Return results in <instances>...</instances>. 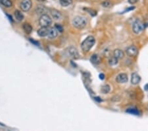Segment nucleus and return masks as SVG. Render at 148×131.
Segmentation results:
<instances>
[{
    "mask_svg": "<svg viewBox=\"0 0 148 131\" xmlns=\"http://www.w3.org/2000/svg\"><path fill=\"white\" fill-rule=\"evenodd\" d=\"M48 36L49 38H55L57 36V31L56 28H51L49 30V33H48Z\"/></svg>",
    "mask_w": 148,
    "mask_h": 131,
    "instance_id": "obj_13",
    "label": "nucleus"
},
{
    "mask_svg": "<svg viewBox=\"0 0 148 131\" xmlns=\"http://www.w3.org/2000/svg\"><path fill=\"white\" fill-rule=\"evenodd\" d=\"M51 18L47 14L42 15L39 19V24L42 27H48L51 25Z\"/></svg>",
    "mask_w": 148,
    "mask_h": 131,
    "instance_id": "obj_3",
    "label": "nucleus"
},
{
    "mask_svg": "<svg viewBox=\"0 0 148 131\" xmlns=\"http://www.w3.org/2000/svg\"><path fill=\"white\" fill-rule=\"evenodd\" d=\"M55 28H56V29L58 30L59 32H62L63 31V27L61 26L60 25H59V24H56V25H55Z\"/></svg>",
    "mask_w": 148,
    "mask_h": 131,
    "instance_id": "obj_25",
    "label": "nucleus"
},
{
    "mask_svg": "<svg viewBox=\"0 0 148 131\" xmlns=\"http://www.w3.org/2000/svg\"><path fill=\"white\" fill-rule=\"evenodd\" d=\"M15 16L19 21H22V19H24L23 14L22 13V12L19 10H17L15 12Z\"/></svg>",
    "mask_w": 148,
    "mask_h": 131,
    "instance_id": "obj_20",
    "label": "nucleus"
},
{
    "mask_svg": "<svg viewBox=\"0 0 148 131\" xmlns=\"http://www.w3.org/2000/svg\"><path fill=\"white\" fill-rule=\"evenodd\" d=\"M87 19L82 16H76L73 20V25L78 29H84L87 25Z\"/></svg>",
    "mask_w": 148,
    "mask_h": 131,
    "instance_id": "obj_2",
    "label": "nucleus"
},
{
    "mask_svg": "<svg viewBox=\"0 0 148 131\" xmlns=\"http://www.w3.org/2000/svg\"><path fill=\"white\" fill-rule=\"evenodd\" d=\"M96 43V39L93 36H88L86 39L84 40L81 44V48L84 52L88 53L91 48L94 47V45Z\"/></svg>",
    "mask_w": 148,
    "mask_h": 131,
    "instance_id": "obj_1",
    "label": "nucleus"
},
{
    "mask_svg": "<svg viewBox=\"0 0 148 131\" xmlns=\"http://www.w3.org/2000/svg\"><path fill=\"white\" fill-rule=\"evenodd\" d=\"M0 3L6 7H10L13 5L11 0H0Z\"/></svg>",
    "mask_w": 148,
    "mask_h": 131,
    "instance_id": "obj_19",
    "label": "nucleus"
},
{
    "mask_svg": "<svg viewBox=\"0 0 148 131\" xmlns=\"http://www.w3.org/2000/svg\"><path fill=\"white\" fill-rule=\"evenodd\" d=\"M128 1L130 4H134V3H136V2H138V0H128Z\"/></svg>",
    "mask_w": 148,
    "mask_h": 131,
    "instance_id": "obj_27",
    "label": "nucleus"
},
{
    "mask_svg": "<svg viewBox=\"0 0 148 131\" xmlns=\"http://www.w3.org/2000/svg\"><path fill=\"white\" fill-rule=\"evenodd\" d=\"M38 2H44L45 0H38Z\"/></svg>",
    "mask_w": 148,
    "mask_h": 131,
    "instance_id": "obj_32",
    "label": "nucleus"
},
{
    "mask_svg": "<svg viewBox=\"0 0 148 131\" xmlns=\"http://www.w3.org/2000/svg\"><path fill=\"white\" fill-rule=\"evenodd\" d=\"M126 53L128 56L136 57L138 54V48L135 46H130L126 50Z\"/></svg>",
    "mask_w": 148,
    "mask_h": 131,
    "instance_id": "obj_5",
    "label": "nucleus"
},
{
    "mask_svg": "<svg viewBox=\"0 0 148 131\" xmlns=\"http://www.w3.org/2000/svg\"><path fill=\"white\" fill-rule=\"evenodd\" d=\"M30 41L31 42H32V43L35 44H36V45H38V44H39V42H37V41H35L34 40H33V39H30Z\"/></svg>",
    "mask_w": 148,
    "mask_h": 131,
    "instance_id": "obj_29",
    "label": "nucleus"
},
{
    "mask_svg": "<svg viewBox=\"0 0 148 131\" xmlns=\"http://www.w3.org/2000/svg\"><path fill=\"white\" fill-rule=\"evenodd\" d=\"M49 12L51 14V16L53 17L54 19L55 20H59L62 17V15H61V12L59 11L58 10L55 9H49Z\"/></svg>",
    "mask_w": 148,
    "mask_h": 131,
    "instance_id": "obj_10",
    "label": "nucleus"
},
{
    "mask_svg": "<svg viewBox=\"0 0 148 131\" xmlns=\"http://www.w3.org/2000/svg\"><path fill=\"white\" fill-rule=\"evenodd\" d=\"M126 112L127 113H129L130 115H139L140 114L139 110L136 108H129V109H126Z\"/></svg>",
    "mask_w": 148,
    "mask_h": 131,
    "instance_id": "obj_16",
    "label": "nucleus"
},
{
    "mask_svg": "<svg viewBox=\"0 0 148 131\" xmlns=\"http://www.w3.org/2000/svg\"><path fill=\"white\" fill-rule=\"evenodd\" d=\"M144 25L143 23L139 19H136L135 21L133 23L132 25V31L135 34L138 35V34L140 33L142 31L144 30Z\"/></svg>",
    "mask_w": 148,
    "mask_h": 131,
    "instance_id": "obj_4",
    "label": "nucleus"
},
{
    "mask_svg": "<svg viewBox=\"0 0 148 131\" xmlns=\"http://www.w3.org/2000/svg\"><path fill=\"white\" fill-rule=\"evenodd\" d=\"M32 7L31 0H22L20 3V7L24 11H28Z\"/></svg>",
    "mask_w": 148,
    "mask_h": 131,
    "instance_id": "obj_6",
    "label": "nucleus"
},
{
    "mask_svg": "<svg viewBox=\"0 0 148 131\" xmlns=\"http://www.w3.org/2000/svg\"><path fill=\"white\" fill-rule=\"evenodd\" d=\"M49 30L48 27H42L38 31V34L40 37H45L48 35L49 33Z\"/></svg>",
    "mask_w": 148,
    "mask_h": 131,
    "instance_id": "obj_11",
    "label": "nucleus"
},
{
    "mask_svg": "<svg viewBox=\"0 0 148 131\" xmlns=\"http://www.w3.org/2000/svg\"><path fill=\"white\" fill-rule=\"evenodd\" d=\"M109 64L111 66H115L118 64V59L115 56L112 57L109 60Z\"/></svg>",
    "mask_w": 148,
    "mask_h": 131,
    "instance_id": "obj_22",
    "label": "nucleus"
},
{
    "mask_svg": "<svg viewBox=\"0 0 148 131\" xmlns=\"http://www.w3.org/2000/svg\"><path fill=\"white\" fill-rule=\"evenodd\" d=\"M84 10H86V11L88 12L90 15H91V16H96L97 15V12L96 11L93 10L92 9H88V8H84Z\"/></svg>",
    "mask_w": 148,
    "mask_h": 131,
    "instance_id": "obj_23",
    "label": "nucleus"
},
{
    "mask_svg": "<svg viewBox=\"0 0 148 131\" xmlns=\"http://www.w3.org/2000/svg\"><path fill=\"white\" fill-rule=\"evenodd\" d=\"M99 79H100V80H103L105 79V75L103 74H100L99 76Z\"/></svg>",
    "mask_w": 148,
    "mask_h": 131,
    "instance_id": "obj_28",
    "label": "nucleus"
},
{
    "mask_svg": "<svg viewBox=\"0 0 148 131\" xmlns=\"http://www.w3.org/2000/svg\"><path fill=\"white\" fill-rule=\"evenodd\" d=\"M141 77L136 72H134L131 75V83L133 85H137L140 82Z\"/></svg>",
    "mask_w": 148,
    "mask_h": 131,
    "instance_id": "obj_9",
    "label": "nucleus"
},
{
    "mask_svg": "<svg viewBox=\"0 0 148 131\" xmlns=\"http://www.w3.org/2000/svg\"><path fill=\"white\" fill-rule=\"evenodd\" d=\"M95 100L97 102H101L102 101V100L101 99L100 97H95Z\"/></svg>",
    "mask_w": 148,
    "mask_h": 131,
    "instance_id": "obj_30",
    "label": "nucleus"
},
{
    "mask_svg": "<svg viewBox=\"0 0 148 131\" xmlns=\"http://www.w3.org/2000/svg\"><path fill=\"white\" fill-rule=\"evenodd\" d=\"M90 61L94 64H99L101 62V59L97 54H93L90 58Z\"/></svg>",
    "mask_w": 148,
    "mask_h": 131,
    "instance_id": "obj_14",
    "label": "nucleus"
},
{
    "mask_svg": "<svg viewBox=\"0 0 148 131\" xmlns=\"http://www.w3.org/2000/svg\"><path fill=\"white\" fill-rule=\"evenodd\" d=\"M113 56L119 60V59H122L124 56V53L123 51L121 49H115L113 52Z\"/></svg>",
    "mask_w": 148,
    "mask_h": 131,
    "instance_id": "obj_12",
    "label": "nucleus"
},
{
    "mask_svg": "<svg viewBox=\"0 0 148 131\" xmlns=\"http://www.w3.org/2000/svg\"><path fill=\"white\" fill-rule=\"evenodd\" d=\"M102 5L104 7H106V8H109V7H111L112 3L111 2L107 0V1H105V2H103V3H102Z\"/></svg>",
    "mask_w": 148,
    "mask_h": 131,
    "instance_id": "obj_24",
    "label": "nucleus"
},
{
    "mask_svg": "<svg viewBox=\"0 0 148 131\" xmlns=\"http://www.w3.org/2000/svg\"><path fill=\"white\" fill-rule=\"evenodd\" d=\"M111 90V87L109 85H104L102 87V91L103 93H108Z\"/></svg>",
    "mask_w": 148,
    "mask_h": 131,
    "instance_id": "obj_21",
    "label": "nucleus"
},
{
    "mask_svg": "<svg viewBox=\"0 0 148 131\" xmlns=\"http://www.w3.org/2000/svg\"><path fill=\"white\" fill-rule=\"evenodd\" d=\"M128 76L126 74H119L116 77V82L119 83H124L128 82Z\"/></svg>",
    "mask_w": 148,
    "mask_h": 131,
    "instance_id": "obj_8",
    "label": "nucleus"
},
{
    "mask_svg": "<svg viewBox=\"0 0 148 131\" xmlns=\"http://www.w3.org/2000/svg\"><path fill=\"white\" fill-rule=\"evenodd\" d=\"M68 54L71 56V58L73 59H78L79 58V51L75 47H71L68 48Z\"/></svg>",
    "mask_w": 148,
    "mask_h": 131,
    "instance_id": "obj_7",
    "label": "nucleus"
},
{
    "mask_svg": "<svg viewBox=\"0 0 148 131\" xmlns=\"http://www.w3.org/2000/svg\"><path fill=\"white\" fill-rule=\"evenodd\" d=\"M144 89H145V91H148V83L145 85V86H144Z\"/></svg>",
    "mask_w": 148,
    "mask_h": 131,
    "instance_id": "obj_31",
    "label": "nucleus"
},
{
    "mask_svg": "<svg viewBox=\"0 0 148 131\" xmlns=\"http://www.w3.org/2000/svg\"><path fill=\"white\" fill-rule=\"evenodd\" d=\"M22 27H23L24 31H25V32H26L27 34H30L32 32V27L30 24L25 23L23 25V26H22Z\"/></svg>",
    "mask_w": 148,
    "mask_h": 131,
    "instance_id": "obj_17",
    "label": "nucleus"
},
{
    "mask_svg": "<svg viewBox=\"0 0 148 131\" xmlns=\"http://www.w3.org/2000/svg\"><path fill=\"white\" fill-rule=\"evenodd\" d=\"M59 3L63 7H67L73 3V0H59Z\"/></svg>",
    "mask_w": 148,
    "mask_h": 131,
    "instance_id": "obj_18",
    "label": "nucleus"
},
{
    "mask_svg": "<svg viewBox=\"0 0 148 131\" xmlns=\"http://www.w3.org/2000/svg\"><path fill=\"white\" fill-rule=\"evenodd\" d=\"M136 7H128V8H126V9H125L124 11L123 12H122V14H123V13H126V12H128V11H132V10H134V9H135Z\"/></svg>",
    "mask_w": 148,
    "mask_h": 131,
    "instance_id": "obj_26",
    "label": "nucleus"
},
{
    "mask_svg": "<svg viewBox=\"0 0 148 131\" xmlns=\"http://www.w3.org/2000/svg\"><path fill=\"white\" fill-rule=\"evenodd\" d=\"M36 13H38V14L43 15V14H45V13L48 11V9H47L46 7H44V6L40 5L37 6L36 7Z\"/></svg>",
    "mask_w": 148,
    "mask_h": 131,
    "instance_id": "obj_15",
    "label": "nucleus"
}]
</instances>
